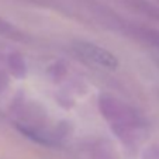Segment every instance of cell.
I'll return each mask as SVG.
<instances>
[{
  "label": "cell",
  "instance_id": "cell-1",
  "mask_svg": "<svg viewBox=\"0 0 159 159\" xmlns=\"http://www.w3.org/2000/svg\"><path fill=\"white\" fill-rule=\"evenodd\" d=\"M75 49L79 52V55L87 59L89 62H93L96 65L102 66V68H107V69H116L118 66V61L114 55L108 52L107 49L97 47L90 42H78Z\"/></svg>",
  "mask_w": 159,
  "mask_h": 159
}]
</instances>
